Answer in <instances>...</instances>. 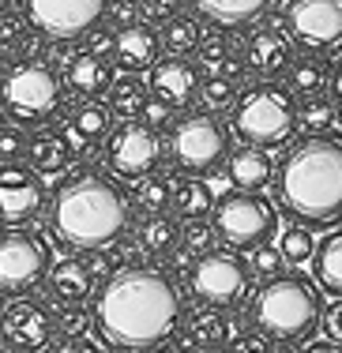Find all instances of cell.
I'll return each mask as SVG.
<instances>
[{
	"mask_svg": "<svg viewBox=\"0 0 342 353\" xmlns=\"http://www.w3.org/2000/svg\"><path fill=\"white\" fill-rule=\"evenodd\" d=\"M185 319V297L158 267H124L98 293L94 323L110 346L143 353L173 339Z\"/></svg>",
	"mask_w": 342,
	"mask_h": 353,
	"instance_id": "1",
	"label": "cell"
},
{
	"mask_svg": "<svg viewBox=\"0 0 342 353\" xmlns=\"http://www.w3.org/2000/svg\"><path fill=\"white\" fill-rule=\"evenodd\" d=\"M274 196L290 222L328 230L342 218V136L308 132L282 154Z\"/></svg>",
	"mask_w": 342,
	"mask_h": 353,
	"instance_id": "2",
	"label": "cell"
},
{
	"mask_svg": "<svg viewBox=\"0 0 342 353\" xmlns=\"http://www.w3.org/2000/svg\"><path fill=\"white\" fill-rule=\"evenodd\" d=\"M49 218H53V230L61 233V241H68V245L83 252L110 248L128 230L132 199L113 173L79 170L53 188Z\"/></svg>",
	"mask_w": 342,
	"mask_h": 353,
	"instance_id": "3",
	"label": "cell"
},
{
	"mask_svg": "<svg viewBox=\"0 0 342 353\" xmlns=\"http://www.w3.org/2000/svg\"><path fill=\"white\" fill-rule=\"evenodd\" d=\"M252 323L282 346H305L323 327V290L301 271L279 274V279L256 285Z\"/></svg>",
	"mask_w": 342,
	"mask_h": 353,
	"instance_id": "4",
	"label": "cell"
},
{
	"mask_svg": "<svg viewBox=\"0 0 342 353\" xmlns=\"http://www.w3.org/2000/svg\"><path fill=\"white\" fill-rule=\"evenodd\" d=\"M230 132L252 147H286L301 132V98L274 79L256 83L230 109Z\"/></svg>",
	"mask_w": 342,
	"mask_h": 353,
	"instance_id": "5",
	"label": "cell"
},
{
	"mask_svg": "<svg viewBox=\"0 0 342 353\" xmlns=\"http://www.w3.org/2000/svg\"><path fill=\"white\" fill-rule=\"evenodd\" d=\"M64 102V79L46 61H12L0 72V109L12 124H46Z\"/></svg>",
	"mask_w": 342,
	"mask_h": 353,
	"instance_id": "6",
	"label": "cell"
},
{
	"mask_svg": "<svg viewBox=\"0 0 342 353\" xmlns=\"http://www.w3.org/2000/svg\"><path fill=\"white\" fill-rule=\"evenodd\" d=\"M233 132L230 124L219 121V113H188L181 117L177 124L170 128V143H165V154L170 162L177 165L181 173L188 176H207V173H219L226 165L230 150H233Z\"/></svg>",
	"mask_w": 342,
	"mask_h": 353,
	"instance_id": "7",
	"label": "cell"
},
{
	"mask_svg": "<svg viewBox=\"0 0 342 353\" xmlns=\"http://www.w3.org/2000/svg\"><path fill=\"white\" fill-rule=\"evenodd\" d=\"M256 271L241 252L233 248H211L207 256H196L192 263V293L199 305L214 308H245L256 293Z\"/></svg>",
	"mask_w": 342,
	"mask_h": 353,
	"instance_id": "8",
	"label": "cell"
},
{
	"mask_svg": "<svg viewBox=\"0 0 342 353\" xmlns=\"http://www.w3.org/2000/svg\"><path fill=\"white\" fill-rule=\"evenodd\" d=\"M282 207H274L260 192H230L214 203V230L237 252H252L279 237Z\"/></svg>",
	"mask_w": 342,
	"mask_h": 353,
	"instance_id": "9",
	"label": "cell"
},
{
	"mask_svg": "<svg viewBox=\"0 0 342 353\" xmlns=\"http://www.w3.org/2000/svg\"><path fill=\"white\" fill-rule=\"evenodd\" d=\"M162 154V136L143 121H121L105 139V170L117 181H139V176L154 173Z\"/></svg>",
	"mask_w": 342,
	"mask_h": 353,
	"instance_id": "10",
	"label": "cell"
},
{
	"mask_svg": "<svg viewBox=\"0 0 342 353\" xmlns=\"http://www.w3.org/2000/svg\"><path fill=\"white\" fill-rule=\"evenodd\" d=\"M286 30L301 53L328 57L342 49V0H290Z\"/></svg>",
	"mask_w": 342,
	"mask_h": 353,
	"instance_id": "11",
	"label": "cell"
},
{
	"mask_svg": "<svg viewBox=\"0 0 342 353\" xmlns=\"http://www.w3.org/2000/svg\"><path fill=\"white\" fill-rule=\"evenodd\" d=\"M49 248L38 233H27L19 225L0 233V290L27 293L46 279Z\"/></svg>",
	"mask_w": 342,
	"mask_h": 353,
	"instance_id": "12",
	"label": "cell"
},
{
	"mask_svg": "<svg viewBox=\"0 0 342 353\" xmlns=\"http://www.w3.org/2000/svg\"><path fill=\"white\" fill-rule=\"evenodd\" d=\"M110 0H23L30 27H38L46 38H83L105 19Z\"/></svg>",
	"mask_w": 342,
	"mask_h": 353,
	"instance_id": "13",
	"label": "cell"
},
{
	"mask_svg": "<svg viewBox=\"0 0 342 353\" xmlns=\"http://www.w3.org/2000/svg\"><path fill=\"white\" fill-rule=\"evenodd\" d=\"M46 207L41 173L23 162H0V225H27Z\"/></svg>",
	"mask_w": 342,
	"mask_h": 353,
	"instance_id": "14",
	"label": "cell"
},
{
	"mask_svg": "<svg viewBox=\"0 0 342 353\" xmlns=\"http://www.w3.org/2000/svg\"><path fill=\"white\" fill-rule=\"evenodd\" d=\"M57 331V316L41 301L19 297L0 312V339L12 353H41Z\"/></svg>",
	"mask_w": 342,
	"mask_h": 353,
	"instance_id": "15",
	"label": "cell"
},
{
	"mask_svg": "<svg viewBox=\"0 0 342 353\" xmlns=\"http://www.w3.org/2000/svg\"><path fill=\"white\" fill-rule=\"evenodd\" d=\"M297 61V46L290 38L286 27H274V23H256V30L245 41V64L252 75L260 79H279L290 72V64Z\"/></svg>",
	"mask_w": 342,
	"mask_h": 353,
	"instance_id": "16",
	"label": "cell"
},
{
	"mask_svg": "<svg viewBox=\"0 0 342 353\" xmlns=\"http://www.w3.org/2000/svg\"><path fill=\"white\" fill-rule=\"evenodd\" d=\"M199 87H203V68L192 64L188 57L165 53L151 68V94L170 102L173 109H188L192 102H199Z\"/></svg>",
	"mask_w": 342,
	"mask_h": 353,
	"instance_id": "17",
	"label": "cell"
},
{
	"mask_svg": "<svg viewBox=\"0 0 342 353\" xmlns=\"http://www.w3.org/2000/svg\"><path fill=\"white\" fill-rule=\"evenodd\" d=\"M162 53H165L162 30H154V23H147V19L117 30V38H113V64L124 72H132V75L151 72L154 64L162 61Z\"/></svg>",
	"mask_w": 342,
	"mask_h": 353,
	"instance_id": "18",
	"label": "cell"
},
{
	"mask_svg": "<svg viewBox=\"0 0 342 353\" xmlns=\"http://www.w3.org/2000/svg\"><path fill=\"white\" fill-rule=\"evenodd\" d=\"M117 79L113 57L94 53V49H83V53L72 57V64L64 68V90H72L76 98H102L110 94Z\"/></svg>",
	"mask_w": 342,
	"mask_h": 353,
	"instance_id": "19",
	"label": "cell"
},
{
	"mask_svg": "<svg viewBox=\"0 0 342 353\" xmlns=\"http://www.w3.org/2000/svg\"><path fill=\"white\" fill-rule=\"evenodd\" d=\"M113 132V113L105 102H98V98H83V105H76L68 113V143L76 154H87V150L94 147H105V139H110Z\"/></svg>",
	"mask_w": 342,
	"mask_h": 353,
	"instance_id": "20",
	"label": "cell"
},
{
	"mask_svg": "<svg viewBox=\"0 0 342 353\" xmlns=\"http://www.w3.org/2000/svg\"><path fill=\"white\" fill-rule=\"evenodd\" d=\"M226 173H230L233 188H241V192H260V188H267V184L274 181L279 162L271 158V150H267V147H252V143H245V147L230 150Z\"/></svg>",
	"mask_w": 342,
	"mask_h": 353,
	"instance_id": "21",
	"label": "cell"
},
{
	"mask_svg": "<svg viewBox=\"0 0 342 353\" xmlns=\"http://www.w3.org/2000/svg\"><path fill=\"white\" fill-rule=\"evenodd\" d=\"M188 4L199 19L241 30V27H256L260 19H267L279 0H188Z\"/></svg>",
	"mask_w": 342,
	"mask_h": 353,
	"instance_id": "22",
	"label": "cell"
},
{
	"mask_svg": "<svg viewBox=\"0 0 342 353\" xmlns=\"http://www.w3.org/2000/svg\"><path fill=\"white\" fill-rule=\"evenodd\" d=\"M46 285L61 305H83L94 290V274L83 259H57L46 271Z\"/></svg>",
	"mask_w": 342,
	"mask_h": 353,
	"instance_id": "23",
	"label": "cell"
},
{
	"mask_svg": "<svg viewBox=\"0 0 342 353\" xmlns=\"http://www.w3.org/2000/svg\"><path fill=\"white\" fill-rule=\"evenodd\" d=\"M233 339H237V334H233V323H230L226 308L199 305V308L188 312V342L196 350H207V353L226 350Z\"/></svg>",
	"mask_w": 342,
	"mask_h": 353,
	"instance_id": "24",
	"label": "cell"
},
{
	"mask_svg": "<svg viewBox=\"0 0 342 353\" xmlns=\"http://www.w3.org/2000/svg\"><path fill=\"white\" fill-rule=\"evenodd\" d=\"M312 279L328 297H342V230H331L323 241H316Z\"/></svg>",
	"mask_w": 342,
	"mask_h": 353,
	"instance_id": "25",
	"label": "cell"
},
{
	"mask_svg": "<svg viewBox=\"0 0 342 353\" xmlns=\"http://www.w3.org/2000/svg\"><path fill=\"white\" fill-rule=\"evenodd\" d=\"M72 158H76V150H72L68 136H61V132H38V136L27 143V165L38 170L41 176L68 170Z\"/></svg>",
	"mask_w": 342,
	"mask_h": 353,
	"instance_id": "26",
	"label": "cell"
},
{
	"mask_svg": "<svg viewBox=\"0 0 342 353\" xmlns=\"http://www.w3.org/2000/svg\"><path fill=\"white\" fill-rule=\"evenodd\" d=\"M136 245L147 256H173V248L181 245V225L170 214H147L136 230Z\"/></svg>",
	"mask_w": 342,
	"mask_h": 353,
	"instance_id": "27",
	"label": "cell"
},
{
	"mask_svg": "<svg viewBox=\"0 0 342 353\" xmlns=\"http://www.w3.org/2000/svg\"><path fill=\"white\" fill-rule=\"evenodd\" d=\"M328 83H331V72H328V64H323V57H316V53L297 57L286 72V87L294 90L297 98L328 94Z\"/></svg>",
	"mask_w": 342,
	"mask_h": 353,
	"instance_id": "28",
	"label": "cell"
},
{
	"mask_svg": "<svg viewBox=\"0 0 342 353\" xmlns=\"http://www.w3.org/2000/svg\"><path fill=\"white\" fill-rule=\"evenodd\" d=\"M147 102H151V90H147V83L139 79V75H124V79H113L110 87V113L121 117V121H136V117H143Z\"/></svg>",
	"mask_w": 342,
	"mask_h": 353,
	"instance_id": "29",
	"label": "cell"
},
{
	"mask_svg": "<svg viewBox=\"0 0 342 353\" xmlns=\"http://www.w3.org/2000/svg\"><path fill=\"white\" fill-rule=\"evenodd\" d=\"M214 192L211 184L203 181V176H192V181H181L177 184V196H173V214L192 222V218H207L214 211Z\"/></svg>",
	"mask_w": 342,
	"mask_h": 353,
	"instance_id": "30",
	"label": "cell"
},
{
	"mask_svg": "<svg viewBox=\"0 0 342 353\" xmlns=\"http://www.w3.org/2000/svg\"><path fill=\"white\" fill-rule=\"evenodd\" d=\"M173 196H177V181H173V176H162L158 170L136 181V203H139L143 214L173 211Z\"/></svg>",
	"mask_w": 342,
	"mask_h": 353,
	"instance_id": "31",
	"label": "cell"
},
{
	"mask_svg": "<svg viewBox=\"0 0 342 353\" xmlns=\"http://www.w3.org/2000/svg\"><path fill=\"white\" fill-rule=\"evenodd\" d=\"M203 27L196 15H173L170 23H162V49L170 57H192L199 49Z\"/></svg>",
	"mask_w": 342,
	"mask_h": 353,
	"instance_id": "32",
	"label": "cell"
},
{
	"mask_svg": "<svg viewBox=\"0 0 342 353\" xmlns=\"http://www.w3.org/2000/svg\"><path fill=\"white\" fill-rule=\"evenodd\" d=\"M226 30L230 27H219V23H214V30H203V38H199L196 57H199V68H203L207 75H222V72H226V64L237 57Z\"/></svg>",
	"mask_w": 342,
	"mask_h": 353,
	"instance_id": "33",
	"label": "cell"
},
{
	"mask_svg": "<svg viewBox=\"0 0 342 353\" xmlns=\"http://www.w3.org/2000/svg\"><path fill=\"white\" fill-rule=\"evenodd\" d=\"M279 248H282V256H286V263L290 267H301L312 259V252H316V237H312V230L301 222H290L286 230H282V237H279Z\"/></svg>",
	"mask_w": 342,
	"mask_h": 353,
	"instance_id": "34",
	"label": "cell"
},
{
	"mask_svg": "<svg viewBox=\"0 0 342 353\" xmlns=\"http://www.w3.org/2000/svg\"><path fill=\"white\" fill-rule=\"evenodd\" d=\"M237 98H241L237 83L226 79V75H207L203 87H199V102H203L207 113H226V109L237 105Z\"/></svg>",
	"mask_w": 342,
	"mask_h": 353,
	"instance_id": "35",
	"label": "cell"
},
{
	"mask_svg": "<svg viewBox=\"0 0 342 353\" xmlns=\"http://www.w3.org/2000/svg\"><path fill=\"white\" fill-rule=\"evenodd\" d=\"M339 121V109L328 94L316 98H301V128L308 132H331V124Z\"/></svg>",
	"mask_w": 342,
	"mask_h": 353,
	"instance_id": "36",
	"label": "cell"
},
{
	"mask_svg": "<svg viewBox=\"0 0 342 353\" xmlns=\"http://www.w3.org/2000/svg\"><path fill=\"white\" fill-rule=\"evenodd\" d=\"M181 241H185V252L188 256H207L211 248H219V230H214V222H207V218H192V222L181 230Z\"/></svg>",
	"mask_w": 342,
	"mask_h": 353,
	"instance_id": "37",
	"label": "cell"
},
{
	"mask_svg": "<svg viewBox=\"0 0 342 353\" xmlns=\"http://www.w3.org/2000/svg\"><path fill=\"white\" fill-rule=\"evenodd\" d=\"M248 263H252V271H256V279H260V282L279 279V274H286V267H290L286 256H282V248L271 245V241L260 245V248H252V259H248Z\"/></svg>",
	"mask_w": 342,
	"mask_h": 353,
	"instance_id": "38",
	"label": "cell"
},
{
	"mask_svg": "<svg viewBox=\"0 0 342 353\" xmlns=\"http://www.w3.org/2000/svg\"><path fill=\"white\" fill-rule=\"evenodd\" d=\"M27 30H30L27 12H0V49H15Z\"/></svg>",
	"mask_w": 342,
	"mask_h": 353,
	"instance_id": "39",
	"label": "cell"
},
{
	"mask_svg": "<svg viewBox=\"0 0 342 353\" xmlns=\"http://www.w3.org/2000/svg\"><path fill=\"white\" fill-rule=\"evenodd\" d=\"M27 158V136L19 132V124H4L0 128V162H19Z\"/></svg>",
	"mask_w": 342,
	"mask_h": 353,
	"instance_id": "40",
	"label": "cell"
},
{
	"mask_svg": "<svg viewBox=\"0 0 342 353\" xmlns=\"http://www.w3.org/2000/svg\"><path fill=\"white\" fill-rule=\"evenodd\" d=\"M139 19H143V15H139L136 0H110V4H105V23H110L113 30H124Z\"/></svg>",
	"mask_w": 342,
	"mask_h": 353,
	"instance_id": "41",
	"label": "cell"
},
{
	"mask_svg": "<svg viewBox=\"0 0 342 353\" xmlns=\"http://www.w3.org/2000/svg\"><path fill=\"white\" fill-rule=\"evenodd\" d=\"M230 353H274V339L256 327V331L237 334V339L230 342Z\"/></svg>",
	"mask_w": 342,
	"mask_h": 353,
	"instance_id": "42",
	"label": "cell"
},
{
	"mask_svg": "<svg viewBox=\"0 0 342 353\" xmlns=\"http://www.w3.org/2000/svg\"><path fill=\"white\" fill-rule=\"evenodd\" d=\"M143 124H151L154 132H162V128H173L177 124V109H173L170 102H162V98H151L147 102V109H143Z\"/></svg>",
	"mask_w": 342,
	"mask_h": 353,
	"instance_id": "43",
	"label": "cell"
},
{
	"mask_svg": "<svg viewBox=\"0 0 342 353\" xmlns=\"http://www.w3.org/2000/svg\"><path fill=\"white\" fill-rule=\"evenodd\" d=\"M136 4L147 23H170L173 15H181V0H136Z\"/></svg>",
	"mask_w": 342,
	"mask_h": 353,
	"instance_id": "44",
	"label": "cell"
},
{
	"mask_svg": "<svg viewBox=\"0 0 342 353\" xmlns=\"http://www.w3.org/2000/svg\"><path fill=\"white\" fill-rule=\"evenodd\" d=\"M12 53H15V61H46V34L38 27H30Z\"/></svg>",
	"mask_w": 342,
	"mask_h": 353,
	"instance_id": "45",
	"label": "cell"
},
{
	"mask_svg": "<svg viewBox=\"0 0 342 353\" xmlns=\"http://www.w3.org/2000/svg\"><path fill=\"white\" fill-rule=\"evenodd\" d=\"M72 57H76V49H72V38H49L46 46V64L53 72H64L72 64Z\"/></svg>",
	"mask_w": 342,
	"mask_h": 353,
	"instance_id": "46",
	"label": "cell"
},
{
	"mask_svg": "<svg viewBox=\"0 0 342 353\" xmlns=\"http://www.w3.org/2000/svg\"><path fill=\"white\" fill-rule=\"evenodd\" d=\"M323 334L331 342H342V297H335L331 308H323Z\"/></svg>",
	"mask_w": 342,
	"mask_h": 353,
	"instance_id": "47",
	"label": "cell"
},
{
	"mask_svg": "<svg viewBox=\"0 0 342 353\" xmlns=\"http://www.w3.org/2000/svg\"><path fill=\"white\" fill-rule=\"evenodd\" d=\"M83 323H87V316H83V308H79V305L64 308V312L57 316V327H61V334H79V331H83Z\"/></svg>",
	"mask_w": 342,
	"mask_h": 353,
	"instance_id": "48",
	"label": "cell"
},
{
	"mask_svg": "<svg viewBox=\"0 0 342 353\" xmlns=\"http://www.w3.org/2000/svg\"><path fill=\"white\" fill-rule=\"evenodd\" d=\"M113 38H117V30H90V41H87V49H94V53H105V57H113Z\"/></svg>",
	"mask_w": 342,
	"mask_h": 353,
	"instance_id": "49",
	"label": "cell"
},
{
	"mask_svg": "<svg viewBox=\"0 0 342 353\" xmlns=\"http://www.w3.org/2000/svg\"><path fill=\"white\" fill-rule=\"evenodd\" d=\"M301 353H342V342H331V339H323V342H305Z\"/></svg>",
	"mask_w": 342,
	"mask_h": 353,
	"instance_id": "50",
	"label": "cell"
},
{
	"mask_svg": "<svg viewBox=\"0 0 342 353\" xmlns=\"http://www.w3.org/2000/svg\"><path fill=\"white\" fill-rule=\"evenodd\" d=\"M331 102H335L339 124H342V61H339V68H335V79H331Z\"/></svg>",
	"mask_w": 342,
	"mask_h": 353,
	"instance_id": "51",
	"label": "cell"
},
{
	"mask_svg": "<svg viewBox=\"0 0 342 353\" xmlns=\"http://www.w3.org/2000/svg\"><path fill=\"white\" fill-rule=\"evenodd\" d=\"M49 353H90V350H79V346H57V350H49Z\"/></svg>",
	"mask_w": 342,
	"mask_h": 353,
	"instance_id": "52",
	"label": "cell"
},
{
	"mask_svg": "<svg viewBox=\"0 0 342 353\" xmlns=\"http://www.w3.org/2000/svg\"><path fill=\"white\" fill-rule=\"evenodd\" d=\"M4 124H8V113H4V109H0V128H4Z\"/></svg>",
	"mask_w": 342,
	"mask_h": 353,
	"instance_id": "53",
	"label": "cell"
},
{
	"mask_svg": "<svg viewBox=\"0 0 342 353\" xmlns=\"http://www.w3.org/2000/svg\"><path fill=\"white\" fill-rule=\"evenodd\" d=\"M185 353H207V350H185Z\"/></svg>",
	"mask_w": 342,
	"mask_h": 353,
	"instance_id": "54",
	"label": "cell"
},
{
	"mask_svg": "<svg viewBox=\"0 0 342 353\" xmlns=\"http://www.w3.org/2000/svg\"><path fill=\"white\" fill-rule=\"evenodd\" d=\"M4 8H8V0H0V12H4Z\"/></svg>",
	"mask_w": 342,
	"mask_h": 353,
	"instance_id": "55",
	"label": "cell"
}]
</instances>
